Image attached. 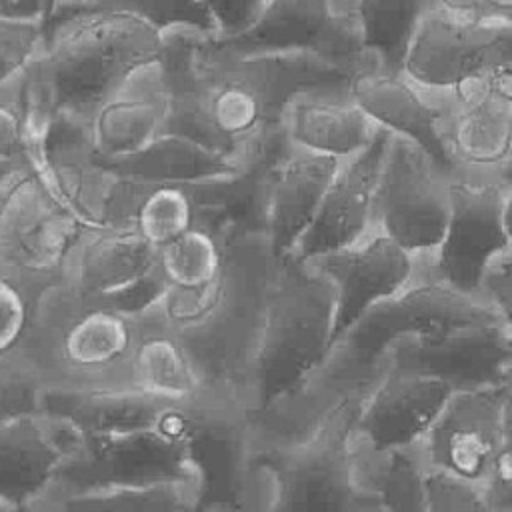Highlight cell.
Listing matches in <instances>:
<instances>
[{
    "label": "cell",
    "instance_id": "obj_29",
    "mask_svg": "<svg viewBox=\"0 0 512 512\" xmlns=\"http://www.w3.org/2000/svg\"><path fill=\"white\" fill-rule=\"evenodd\" d=\"M94 14H126L144 20L158 32L194 30L214 34V24L200 0H88L80 4L56 2L44 22V34L68 20Z\"/></svg>",
    "mask_w": 512,
    "mask_h": 512
},
{
    "label": "cell",
    "instance_id": "obj_21",
    "mask_svg": "<svg viewBox=\"0 0 512 512\" xmlns=\"http://www.w3.org/2000/svg\"><path fill=\"white\" fill-rule=\"evenodd\" d=\"M392 132L378 126L370 144L342 162L314 220L288 256L310 260L350 246L372 230L374 194Z\"/></svg>",
    "mask_w": 512,
    "mask_h": 512
},
{
    "label": "cell",
    "instance_id": "obj_12",
    "mask_svg": "<svg viewBox=\"0 0 512 512\" xmlns=\"http://www.w3.org/2000/svg\"><path fill=\"white\" fill-rule=\"evenodd\" d=\"M156 258L158 250L128 224H84L60 284L100 302L142 310L162 292Z\"/></svg>",
    "mask_w": 512,
    "mask_h": 512
},
{
    "label": "cell",
    "instance_id": "obj_39",
    "mask_svg": "<svg viewBox=\"0 0 512 512\" xmlns=\"http://www.w3.org/2000/svg\"><path fill=\"white\" fill-rule=\"evenodd\" d=\"M498 182L502 186V196H504V222L512 242V156L500 166Z\"/></svg>",
    "mask_w": 512,
    "mask_h": 512
},
{
    "label": "cell",
    "instance_id": "obj_17",
    "mask_svg": "<svg viewBox=\"0 0 512 512\" xmlns=\"http://www.w3.org/2000/svg\"><path fill=\"white\" fill-rule=\"evenodd\" d=\"M70 458V436L58 414L40 406L0 418V496L16 510H34Z\"/></svg>",
    "mask_w": 512,
    "mask_h": 512
},
{
    "label": "cell",
    "instance_id": "obj_33",
    "mask_svg": "<svg viewBox=\"0 0 512 512\" xmlns=\"http://www.w3.org/2000/svg\"><path fill=\"white\" fill-rule=\"evenodd\" d=\"M426 512L444 510H488L486 486L476 480L456 476L452 472L430 468L424 478Z\"/></svg>",
    "mask_w": 512,
    "mask_h": 512
},
{
    "label": "cell",
    "instance_id": "obj_6",
    "mask_svg": "<svg viewBox=\"0 0 512 512\" xmlns=\"http://www.w3.org/2000/svg\"><path fill=\"white\" fill-rule=\"evenodd\" d=\"M334 322L336 290L330 278L308 260L278 258L258 360L260 406L320 364L332 344Z\"/></svg>",
    "mask_w": 512,
    "mask_h": 512
},
{
    "label": "cell",
    "instance_id": "obj_15",
    "mask_svg": "<svg viewBox=\"0 0 512 512\" xmlns=\"http://www.w3.org/2000/svg\"><path fill=\"white\" fill-rule=\"evenodd\" d=\"M510 388L512 384L452 392L420 440L426 464L486 486L502 448Z\"/></svg>",
    "mask_w": 512,
    "mask_h": 512
},
{
    "label": "cell",
    "instance_id": "obj_34",
    "mask_svg": "<svg viewBox=\"0 0 512 512\" xmlns=\"http://www.w3.org/2000/svg\"><path fill=\"white\" fill-rule=\"evenodd\" d=\"M214 24L216 38H236L250 30L270 0H200Z\"/></svg>",
    "mask_w": 512,
    "mask_h": 512
},
{
    "label": "cell",
    "instance_id": "obj_36",
    "mask_svg": "<svg viewBox=\"0 0 512 512\" xmlns=\"http://www.w3.org/2000/svg\"><path fill=\"white\" fill-rule=\"evenodd\" d=\"M480 290L512 338V248L488 266Z\"/></svg>",
    "mask_w": 512,
    "mask_h": 512
},
{
    "label": "cell",
    "instance_id": "obj_8",
    "mask_svg": "<svg viewBox=\"0 0 512 512\" xmlns=\"http://www.w3.org/2000/svg\"><path fill=\"white\" fill-rule=\"evenodd\" d=\"M210 38L234 52H310L354 76L380 70L366 48L358 0H270L256 24L236 38Z\"/></svg>",
    "mask_w": 512,
    "mask_h": 512
},
{
    "label": "cell",
    "instance_id": "obj_25",
    "mask_svg": "<svg viewBox=\"0 0 512 512\" xmlns=\"http://www.w3.org/2000/svg\"><path fill=\"white\" fill-rule=\"evenodd\" d=\"M280 128L292 146L348 160L370 144L378 124L350 92L318 90L298 94L286 106Z\"/></svg>",
    "mask_w": 512,
    "mask_h": 512
},
{
    "label": "cell",
    "instance_id": "obj_40",
    "mask_svg": "<svg viewBox=\"0 0 512 512\" xmlns=\"http://www.w3.org/2000/svg\"><path fill=\"white\" fill-rule=\"evenodd\" d=\"M0 510H16V506L10 500H6L4 496H0Z\"/></svg>",
    "mask_w": 512,
    "mask_h": 512
},
{
    "label": "cell",
    "instance_id": "obj_38",
    "mask_svg": "<svg viewBox=\"0 0 512 512\" xmlns=\"http://www.w3.org/2000/svg\"><path fill=\"white\" fill-rule=\"evenodd\" d=\"M436 12L456 18H486L484 0H432Z\"/></svg>",
    "mask_w": 512,
    "mask_h": 512
},
{
    "label": "cell",
    "instance_id": "obj_26",
    "mask_svg": "<svg viewBox=\"0 0 512 512\" xmlns=\"http://www.w3.org/2000/svg\"><path fill=\"white\" fill-rule=\"evenodd\" d=\"M110 170L130 180L198 186L232 180L252 172L254 168L214 150L194 136L166 130L140 154L118 164H110Z\"/></svg>",
    "mask_w": 512,
    "mask_h": 512
},
{
    "label": "cell",
    "instance_id": "obj_20",
    "mask_svg": "<svg viewBox=\"0 0 512 512\" xmlns=\"http://www.w3.org/2000/svg\"><path fill=\"white\" fill-rule=\"evenodd\" d=\"M132 392L186 412L202 432L222 440L206 384L188 348L152 302L142 308L140 338L132 362Z\"/></svg>",
    "mask_w": 512,
    "mask_h": 512
},
{
    "label": "cell",
    "instance_id": "obj_13",
    "mask_svg": "<svg viewBox=\"0 0 512 512\" xmlns=\"http://www.w3.org/2000/svg\"><path fill=\"white\" fill-rule=\"evenodd\" d=\"M386 364L430 376L456 390L512 384V338L502 320L464 324L428 336L398 338Z\"/></svg>",
    "mask_w": 512,
    "mask_h": 512
},
{
    "label": "cell",
    "instance_id": "obj_22",
    "mask_svg": "<svg viewBox=\"0 0 512 512\" xmlns=\"http://www.w3.org/2000/svg\"><path fill=\"white\" fill-rule=\"evenodd\" d=\"M444 138L456 176L496 178L512 156V84L450 88Z\"/></svg>",
    "mask_w": 512,
    "mask_h": 512
},
{
    "label": "cell",
    "instance_id": "obj_3",
    "mask_svg": "<svg viewBox=\"0 0 512 512\" xmlns=\"http://www.w3.org/2000/svg\"><path fill=\"white\" fill-rule=\"evenodd\" d=\"M140 326L142 310L56 284L36 298L26 338L4 376L40 396L130 392Z\"/></svg>",
    "mask_w": 512,
    "mask_h": 512
},
{
    "label": "cell",
    "instance_id": "obj_19",
    "mask_svg": "<svg viewBox=\"0 0 512 512\" xmlns=\"http://www.w3.org/2000/svg\"><path fill=\"white\" fill-rule=\"evenodd\" d=\"M336 290L332 342L376 302L402 290L418 270V260L392 238L368 232L358 242L308 260Z\"/></svg>",
    "mask_w": 512,
    "mask_h": 512
},
{
    "label": "cell",
    "instance_id": "obj_11",
    "mask_svg": "<svg viewBox=\"0 0 512 512\" xmlns=\"http://www.w3.org/2000/svg\"><path fill=\"white\" fill-rule=\"evenodd\" d=\"M510 248L498 176H460L450 178V208L440 244L416 260L424 272L450 288L482 296L488 266Z\"/></svg>",
    "mask_w": 512,
    "mask_h": 512
},
{
    "label": "cell",
    "instance_id": "obj_5",
    "mask_svg": "<svg viewBox=\"0 0 512 512\" xmlns=\"http://www.w3.org/2000/svg\"><path fill=\"white\" fill-rule=\"evenodd\" d=\"M486 320H500L486 298L458 292L418 264L416 276L368 308L306 376L326 400L340 406L376 384L386 370L388 348L398 338L438 334Z\"/></svg>",
    "mask_w": 512,
    "mask_h": 512
},
{
    "label": "cell",
    "instance_id": "obj_9",
    "mask_svg": "<svg viewBox=\"0 0 512 512\" xmlns=\"http://www.w3.org/2000/svg\"><path fill=\"white\" fill-rule=\"evenodd\" d=\"M450 208V176L412 140L392 134L380 168L372 230L416 258L436 250Z\"/></svg>",
    "mask_w": 512,
    "mask_h": 512
},
{
    "label": "cell",
    "instance_id": "obj_16",
    "mask_svg": "<svg viewBox=\"0 0 512 512\" xmlns=\"http://www.w3.org/2000/svg\"><path fill=\"white\" fill-rule=\"evenodd\" d=\"M172 92L158 60L136 68L86 118L82 134L104 164H118L146 150L170 126Z\"/></svg>",
    "mask_w": 512,
    "mask_h": 512
},
{
    "label": "cell",
    "instance_id": "obj_41",
    "mask_svg": "<svg viewBox=\"0 0 512 512\" xmlns=\"http://www.w3.org/2000/svg\"><path fill=\"white\" fill-rule=\"evenodd\" d=\"M56 2H66V4H80V2H88V0H56Z\"/></svg>",
    "mask_w": 512,
    "mask_h": 512
},
{
    "label": "cell",
    "instance_id": "obj_14",
    "mask_svg": "<svg viewBox=\"0 0 512 512\" xmlns=\"http://www.w3.org/2000/svg\"><path fill=\"white\" fill-rule=\"evenodd\" d=\"M342 162L284 138L258 166L254 222L278 258L288 256L308 230Z\"/></svg>",
    "mask_w": 512,
    "mask_h": 512
},
{
    "label": "cell",
    "instance_id": "obj_35",
    "mask_svg": "<svg viewBox=\"0 0 512 512\" xmlns=\"http://www.w3.org/2000/svg\"><path fill=\"white\" fill-rule=\"evenodd\" d=\"M486 498L488 510H512V388L506 400L502 448L486 482Z\"/></svg>",
    "mask_w": 512,
    "mask_h": 512
},
{
    "label": "cell",
    "instance_id": "obj_30",
    "mask_svg": "<svg viewBox=\"0 0 512 512\" xmlns=\"http://www.w3.org/2000/svg\"><path fill=\"white\" fill-rule=\"evenodd\" d=\"M38 164L24 98V78L0 90V170Z\"/></svg>",
    "mask_w": 512,
    "mask_h": 512
},
{
    "label": "cell",
    "instance_id": "obj_2",
    "mask_svg": "<svg viewBox=\"0 0 512 512\" xmlns=\"http://www.w3.org/2000/svg\"><path fill=\"white\" fill-rule=\"evenodd\" d=\"M276 262L260 228L236 224L226 238L224 268L210 286L160 292L152 302L188 348L226 444L260 406L258 360Z\"/></svg>",
    "mask_w": 512,
    "mask_h": 512
},
{
    "label": "cell",
    "instance_id": "obj_32",
    "mask_svg": "<svg viewBox=\"0 0 512 512\" xmlns=\"http://www.w3.org/2000/svg\"><path fill=\"white\" fill-rule=\"evenodd\" d=\"M34 304L32 294L0 276V376L8 372L26 338Z\"/></svg>",
    "mask_w": 512,
    "mask_h": 512
},
{
    "label": "cell",
    "instance_id": "obj_24",
    "mask_svg": "<svg viewBox=\"0 0 512 512\" xmlns=\"http://www.w3.org/2000/svg\"><path fill=\"white\" fill-rule=\"evenodd\" d=\"M206 478L202 466L192 460L180 468L144 474L106 478L66 486L50 492L36 510H194L204 498Z\"/></svg>",
    "mask_w": 512,
    "mask_h": 512
},
{
    "label": "cell",
    "instance_id": "obj_7",
    "mask_svg": "<svg viewBox=\"0 0 512 512\" xmlns=\"http://www.w3.org/2000/svg\"><path fill=\"white\" fill-rule=\"evenodd\" d=\"M84 224L38 164L4 170L0 174V276L38 298L60 284Z\"/></svg>",
    "mask_w": 512,
    "mask_h": 512
},
{
    "label": "cell",
    "instance_id": "obj_10",
    "mask_svg": "<svg viewBox=\"0 0 512 512\" xmlns=\"http://www.w3.org/2000/svg\"><path fill=\"white\" fill-rule=\"evenodd\" d=\"M404 72L436 88L512 84V22L500 16L456 18L432 10L412 40Z\"/></svg>",
    "mask_w": 512,
    "mask_h": 512
},
{
    "label": "cell",
    "instance_id": "obj_37",
    "mask_svg": "<svg viewBox=\"0 0 512 512\" xmlns=\"http://www.w3.org/2000/svg\"><path fill=\"white\" fill-rule=\"evenodd\" d=\"M0 18L46 22L48 0H0Z\"/></svg>",
    "mask_w": 512,
    "mask_h": 512
},
{
    "label": "cell",
    "instance_id": "obj_23",
    "mask_svg": "<svg viewBox=\"0 0 512 512\" xmlns=\"http://www.w3.org/2000/svg\"><path fill=\"white\" fill-rule=\"evenodd\" d=\"M452 388L436 378L386 370L366 392L352 432L376 450L416 444L452 396Z\"/></svg>",
    "mask_w": 512,
    "mask_h": 512
},
{
    "label": "cell",
    "instance_id": "obj_42",
    "mask_svg": "<svg viewBox=\"0 0 512 512\" xmlns=\"http://www.w3.org/2000/svg\"><path fill=\"white\" fill-rule=\"evenodd\" d=\"M54 4H56V0H48V16L52 14V10H54ZM48 20V18H46Z\"/></svg>",
    "mask_w": 512,
    "mask_h": 512
},
{
    "label": "cell",
    "instance_id": "obj_27",
    "mask_svg": "<svg viewBox=\"0 0 512 512\" xmlns=\"http://www.w3.org/2000/svg\"><path fill=\"white\" fill-rule=\"evenodd\" d=\"M236 224L220 226L200 220L190 230L158 248L162 292L190 294L210 286L224 268L226 238Z\"/></svg>",
    "mask_w": 512,
    "mask_h": 512
},
{
    "label": "cell",
    "instance_id": "obj_28",
    "mask_svg": "<svg viewBox=\"0 0 512 512\" xmlns=\"http://www.w3.org/2000/svg\"><path fill=\"white\" fill-rule=\"evenodd\" d=\"M432 10V0H358L364 44L380 70L404 72L412 40Z\"/></svg>",
    "mask_w": 512,
    "mask_h": 512
},
{
    "label": "cell",
    "instance_id": "obj_1",
    "mask_svg": "<svg viewBox=\"0 0 512 512\" xmlns=\"http://www.w3.org/2000/svg\"><path fill=\"white\" fill-rule=\"evenodd\" d=\"M160 62L172 92L168 130L252 168L284 140L282 116L298 94L350 92L356 78L310 52L244 54L194 30L166 32Z\"/></svg>",
    "mask_w": 512,
    "mask_h": 512
},
{
    "label": "cell",
    "instance_id": "obj_4",
    "mask_svg": "<svg viewBox=\"0 0 512 512\" xmlns=\"http://www.w3.org/2000/svg\"><path fill=\"white\" fill-rule=\"evenodd\" d=\"M162 48V32L126 14L80 16L48 30L24 74L36 156L54 118L80 122L136 68L158 60Z\"/></svg>",
    "mask_w": 512,
    "mask_h": 512
},
{
    "label": "cell",
    "instance_id": "obj_43",
    "mask_svg": "<svg viewBox=\"0 0 512 512\" xmlns=\"http://www.w3.org/2000/svg\"><path fill=\"white\" fill-rule=\"evenodd\" d=\"M506 18H508V20H510V22H512V12H510V14H508V16H506Z\"/></svg>",
    "mask_w": 512,
    "mask_h": 512
},
{
    "label": "cell",
    "instance_id": "obj_31",
    "mask_svg": "<svg viewBox=\"0 0 512 512\" xmlns=\"http://www.w3.org/2000/svg\"><path fill=\"white\" fill-rule=\"evenodd\" d=\"M42 48V20L0 18V90L20 82Z\"/></svg>",
    "mask_w": 512,
    "mask_h": 512
},
{
    "label": "cell",
    "instance_id": "obj_18",
    "mask_svg": "<svg viewBox=\"0 0 512 512\" xmlns=\"http://www.w3.org/2000/svg\"><path fill=\"white\" fill-rule=\"evenodd\" d=\"M350 94L378 126L416 142L450 178L456 176L444 138L450 88L422 84L406 72L372 70L354 78Z\"/></svg>",
    "mask_w": 512,
    "mask_h": 512
}]
</instances>
